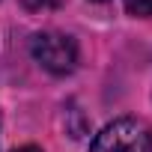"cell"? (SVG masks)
<instances>
[{"mask_svg":"<svg viewBox=\"0 0 152 152\" xmlns=\"http://www.w3.org/2000/svg\"><path fill=\"white\" fill-rule=\"evenodd\" d=\"M90 152H152V128L134 116L113 119L96 134Z\"/></svg>","mask_w":152,"mask_h":152,"instance_id":"cell-1","label":"cell"},{"mask_svg":"<svg viewBox=\"0 0 152 152\" xmlns=\"http://www.w3.org/2000/svg\"><path fill=\"white\" fill-rule=\"evenodd\" d=\"M122 6L137 18H152V0H122Z\"/></svg>","mask_w":152,"mask_h":152,"instance_id":"cell-3","label":"cell"},{"mask_svg":"<svg viewBox=\"0 0 152 152\" xmlns=\"http://www.w3.org/2000/svg\"><path fill=\"white\" fill-rule=\"evenodd\" d=\"M99 3H102V0H99Z\"/></svg>","mask_w":152,"mask_h":152,"instance_id":"cell-5","label":"cell"},{"mask_svg":"<svg viewBox=\"0 0 152 152\" xmlns=\"http://www.w3.org/2000/svg\"><path fill=\"white\" fill-rule=\"evenodd\" d=\"M30 51H33L36 63L42 69H48L51 75H69V72H75V66H78V45H75V39L66 36V33L45 30V33L33 36Z\"/></svg>","mask_w":152,"mask_h":152,"instance_id":"cell-2","label":"cell"},{"mask_svg":"<svg viewBox=\"0 0 152 152\" xmlns=\"http://www.w3.org/2000/svg\"><path fill=\"white\" fill-rule=\"evenodd\" d=\"M15 152H42L39 146H21V149H15Z\"/></svg>","mask_w":152,"mask_h":152,"instance_id":"cell-4","label":"cell"}]
</instances>
